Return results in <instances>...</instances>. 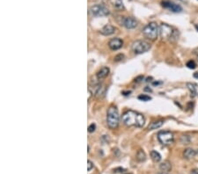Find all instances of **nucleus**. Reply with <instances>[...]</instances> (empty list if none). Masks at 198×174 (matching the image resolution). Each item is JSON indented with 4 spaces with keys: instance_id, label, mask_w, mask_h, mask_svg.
Wrapping results in <instances>:
<instances>
[{
    "instance_id": "27",
    "label": "nucleus",
    "mask_w": 198,
    "mask_h": 174,
    "mask_svg": "<svg viewBox=\"0 0 198 174\" xmlns=\"http://www.w3.org/2000/svg\"><path fill=\"white\" fill-rule=\"evenodd\" d=\"M123 58V55H121V54H120V55H118V56H116L115 57V61H116V62H117V61L122 60Z\"/></svg>"
},
{
    "instance_id": "24",
    "label": "nucleus",
    "mask_w": 198,
    "mask_h": 174,
    "mask_svg": "<svg viewBox=\"0 0 198 174\" xmlns=\"http://www.w3.org/2000/svg\"><path fill=\"white\" fill-rule=\"evenodd\" d=\"M186 66L189 68V69H191V70H194V69H196V63L194 62V61H189L188 63H187V64H186Z\"/></svg>"
},
{
    "instance_id": "21",
    "label": "nucleus",
    "mask_w": 198,
    "mask_h": 174,
    "mask_svg": "<svg viewBox=\"0 0 198 174\" xmlns=\"http://www.w3.org/2000/svg\"><path fill=\"white\" fill-rule=\"evenodd\" d=\"M178 38H179V32L177 30H174V33H173V34H172V36L170 37L169 41L172 42H175L178 41Z\"/></svg>"
},
{
    "instance_id": "20",
    "label": "nucleus",
    "mask_w": 198,
    "mask_h": 174,
    "mask_svg": "<svg viewBox=\"0 0 198 174\" xmlns=\"http://www.w3.org/2000/svg\"><path fill=\"white\" fill-rule=\"evenodd\" d=\"M151 158H152V160L155 161V162H160V161L161 160V155L158 152V151H156V150H152V151L151 152Z\"/></svg>"
},
{
    "instance_id": "26",
    "label": "nucleus",
    "mask_w": 198,
    "mask_h": 174,
    "mask_svg": "<svg viewBox=\"0 0 198 174\" xmlns=\"http://www.w3.org/2000/svg\"><path fill=\"white\" fill-rule=\"evenodd\" d=\"M93 167H94V164H93V162H92V161H90V160H88L87 161V170L88 171H91V170L93 169Z\"/></svg>"
},
{
    "instance_id": "23",
    "label": "nucleus",
    "mask_w": 198,
    "mask_h": 174,
    "mask_svg": "<svg viewBox=\"0 0 198 174\" xmlns=\"http://www.w3.org/2000/svg\"><path fill=\"white\" fill-rule=\"evenodd\" d=\"M138 100H142V101H149V100H152V98H151L150 96H148V95L141 94L138 96Z\"/></svg>"
},
{
    "instance_id": "11",
    "label": "nucleus",
    "mask_w": 198,
    "mask_h": 174,
    "mask_svg": "<svg viewBox=\"0 0 198 174\" xmlns=\"http://www.w3.org/2000/svg\"><path fill=\"white\" fill-rule=\"evenodd\" d=\"M95 87V92H94V95L98 98H101L105 95L106 92V87L101 84H97L94 85Z\"/></svg>"
},
{
    "instance_id": "25",
    "label": "nucleus",
    "mask_w": 198,
    "mask_h": 174,
    "mask_svg": "<svg viewBox=\"0 0 198 174\" xmlns=\"http://www.w3.org/2000/svg\"><path fill=\"white\" fill-rule=\"evenodd\" d=\"M96 129V125L94 123H92L89 127H88V132L89 133H93V132H94L95 131Z\"/></svg>"
},
{
    "instance_id": "31",
    "label": "nucleus",
    "mask_w": 198,
    "mask_h": 174,
    "mask_svg": "<svg viewBox=\"0 0 198 174\" xmlns=\"http://www.w3.org/2000/svg\"><path fill=\"white\" fill-rule=\"evenodd\" d=\"M194 77L196 78H198V72H196L194 74Z\"/></svg>"
},
{
    "instance_id": "2",
    "label": "nucleus",
    "mask_w": 198,
    "mask_h": 174,
    "mask_svg": "<svg viewBox=\"0 0 198 174\" xmlns=\"http://www.w3.org/2000/svg\"><path fill=\"white\" fill-rule=\"evenodd\" d=\"M120 122V115L116 107H110L107 114V123L110 129H116Z\"/></svg>"
},
{
    "instance_id": "30",
    "label": "nucleus",
    "mask_w": 198,
    "mask_h": 174,
    "mask_svg": "<svg viewBox=\"0 0 198 174\" xmlns=\"http://www.w3.org/2000/svg\"><path fill=\"white\" fill-rule=\"evenodd\" d=\"M145 92H152V89L149 88L148 86H146L145 88Z\"/></svg>"
},
{
    "instance_id": "17",
    "label": "nucleus",
    "mask_w": 198,
    "mask_h": 174,
    "mask_svg": "<svg viewBox=\"0 0 198 174\" xmlns=\"http://www.w3.org/2000/svg\"><path fill=\"white\" fill-rule=\"evenodd\" d=\"M110 2L112 3L113 6L117 9L118 11H123L124 9V5L122 0H110Z\"/></svg>"
},
{
    "instance_id": "10",
    "label": "nucleus",
    "mask_w": 198,
    "mask_h": 174,
    "mask_svg": "<svg viewBox=\"0 0 198 174\" xmlns=\"http://www.w3.org/2000/svg\"><path fill=\"white\" fill-rule=\"evenodd\" d=\"M123 41L119 38H114L111 39L108 42V46L112 50H117L119 49H121L123 47Z\"/></svg>"
},
{
    "instance_id": "1",
    "label": "nucleus",
    "mask_w": 198,
    "mask_h": 174,
    "mask_svg": "<svg viewBox=\"0 0 198 174\" xmlns=\"http://www.w3.org/2000/svg\"><path fill=\"white\" fill-rule=\"evenodd\" d=\"M122 120L123 123L128 126V127H138V128H142L144 127L145 119V116L142 114H139L135 111H127L123 114L122 117Z\"/></svg>"
},
{
    "instance_id": "7",
    "label": "nucleus",
    "mask_w": 198,
    "mask_h": 174,
    "mask_svg": "<svg viewBox=\"0 0 198 174\" xmlns=\"http://www.w3.org/2000/svg\"><path fill=\"white\" fill-rule=\"evenodd\" d=\"M174 31V30L173 29V27L167 24L162 23L160 26V35L163 40H169L170 37L172 36Z\"/></svg>"
},
{
    "instance_id": "18",
    "label": "nucleus",
    "mask_w": 198,
    "mask_h": 174,
    "mask_svg": "<svg viewBox=\"0 0 198 174\" xmlns=\"http://www.w3.org/2000/svg\"><path fill=\"white\" fill-rule=\"evenodd\" d=\"M187 87H188L189 90L190 91L191 96H192V97H195L196 95L197 94V90H196V85L191 84V83H187Z\"/></svg>"
},
{
    "instance_id": "5",
    "label": "nucleus",
    "mask_w": 198,
    "mask_h": 174,
    "mask_svg": "<svg viewBox=\"0 0 198 174\" xmlns=\"http://www.w3.org/2000/svg\"><path fill=\"white\" fill-rule=\"evenodd\" d=\"M158 139L162 144H171L174 142V134L170 131H160L158 134Z\"/></svg>"
},
{
    "instance_id": "34",
    "label": "nucleus",
    "mask_w": 198,
    "mask_h": 174,
    "mask_svg": "<svg viewBox=\"0 0 198 174\" xmlns=\"http://www.w3.org/2000/svg\"><path fill=\"white\" fill-rule=\"evenodd\" d=\"M197 59H198V56H197Z\"/></svg>"
},
{
    "instance_id": "32",
    "label": "nucleus",
    "mask_w": 198,
    "mask_h": 174,
    "mask_svg": "<svg viewBox=\"0 0 198 174\" xmlns=\"http://www.w3.org/2000/svg\"><path fill=\"white\" fill-rule=\"evenodd\" d=\"M158 174H167V173H166V172H160V173Z\"/></svg>"
},
{
    "instance_id": "33",
    "label": "nucleus",
    "mask_w": 198,
    "mask_h": 174,
    "mask_svg": "<svg viewBox=\"0 0 198 174\" xmlns=\"http://www.w3.org/2000/svg\"><path fill=\"white\" fill-rule=\"evenodd\" d=\"M126 174H130V173H126Z\"/></svg>"
},
{
    "instance_id": "19",
    "label": "nucleus",
    "mask_w": 198,
    "mask_h": 174,
    "mask_svg": "<svg viewBox=\"0 0 198 174\" xmlns=\"http://www.w3.org/2000/svg\"><path fill=\"white\" fill-rule=\"evenodd\" d=\"M137 159L138 160L139 162H144V161H145L146 159V155H145V153L144 150H139L138 153H137Z\"/></svg>"
},
{
    "instance_id": "6",
    "label": "nucleus",
    "mask_w": 198,
    "mask_h": 174,
    "mask_svg": "<svg viewBox=\"0 0 198 174\" xmlns=\"http://www.w3.org/2000/svg\"><path fill=\"white\" fill-rule=\"evenodd\" d=\"M92 14L96 17H105L109 14L108 9L103 5H96L90 8Z\"/></svg>"
},
{
    "instance_id": "22",
    "label": "nucleus",
    "mask_w": 198,
    "mask_h": 174,
    "mask_svg": "<svg viewBox=\"0 0 198 174\" xmlns=\"http://www.w3.org/2000/svg\"><path fill=\"white\" fill-rule=\"evenodd\" d=\"M181 143L182 144H189L190 143V137L189 136H182L181 137Z\"/></svg>"
},
{
    "instance_id": "29",
    "label": "nucleus",
    "mask_w": 198,
    "mask_h": 174,
    "mask_svg": "<svg viewBox=\"0 0 198 174\" xmlns=\"http://www.w3.org/2000/svg\"><path fill=\"white\" fill-rule=\"evenodd\" d=\"M189 174H198V169H194V170H192Z\"/></svg>"
},
{
    "instance_id": "13",
    "label": "nucleus",
    "mask_w": 198,
    "mask_h": 174,
    "mask_svg": "<svg viewBox=\"0 0 198 174\" xmlns=\"http://www.w3.org/2000/svg\"><path fill=\"white\" fill-rule=\"evenodd\" d=\"M109 74V69L108 67H102L98 72L96 74V77L99 80L103 79L105 78H107Z\"/></svg>"
},
{
    "instance_id": "9",
    "label": "nucleus",
    "mask_w": 198,
    "mask_h": 174,
    "mask_svg": "<svg viewBox=\"0 0 198 174\" xmlns=\"http://www.w3.org/2000/svg\"><path fill=\"white\" fill-rule=\"evenodd\" d=\"M162 6L165 8H168L174 13H181L182 11V8L181 7L180 5H176L173 2H170V1H163L162 2Z\"/></svg>"
},
{
    "instance_id": "14",
    "label": "nucleus",
    "mask_w": 198,
    "mask_h": 174,
    "mask_svg": "<svg viewBox=\"0 0 198 174\" xmlns=\"http://www.w3.org/2000/svg\"><path fill=\"white\" fill-rule=\"evenodd\" d=\"M196 155V151L195 150H193V149H189H189H186L183 152L184 158H185L186 159H192V158H195Z\"/></svg>"
},
{
    "instance_id": "8",
    "label": "nucleus",
    "mask_w": 198,
    "mask_h": 174,
    "mask_svg": "<svg viewBox=\"0 0 198 174\" xmlns=\"http://www.w3.org/2000/svg\"><path fill=\"white\" fill-rule=\"evenodd\" d=\"M120 25L124 26L128 29H133L138 26V21L132 17H123L122 18V21L120 22Z\"/></svg>"
},
{
    "instance_id": "12",
    "label": "nucleus",
    "mask_w": 198,
    "mask_h": 174,
    "mask_svg": "<svg viewBox=\"0 0 198 174\" xmlns=\"http://www.w3.org/2000/svg\"><path fill=\"white\" fill-rule=\"evenodd\" d=\"M116 32V28L115 27L111 26V25H106L104 26L101 31V33L103 35H106V36H108V35H111L113 34L114 33Z\"/></svg>"
},
{
    "instance_id": "3",
    "label": "nucleus",
    "mask_w": 198,
    "mask_h": 174,
    "mask_svg": "<svg viewBox=\"0 0 198 174\" xmlns=\"http://www.w3.org/2000/svg\"><path fill=\"white\" fill-rule=\"evenodd\" d=\"M143 34L146 38L152 41H154L155 39H157V37L160 34V27L157 25V23L151 22L143 29Z\"/></svg>"
},
{
    "instance_id": "4",
    "label": "nucleus",
    "mask_w": 198,
    "mask_h": 174,
    "mask_svg": "<svg viewBox=\"0 0 198 174\" xmlns=\"http://www.w3.org/2000/svg\"><path fill=\"white\" fill-rule=\"evenodd\" d=\"M151 49V44L147 42L146 41H136L132 44V50L135 54H143L145 53Z\"/></svg>"
},
{
    "instance_id": "15",
    "label": "nucleus",
    "mask_w": 198,
    "mask_h": 174,
    "mask_svg": "<svg viewBox=\"0 0 198 174\" xmlns=\"http://www.w3.org/2000/svg\"><path fill=\"white\" fill-rule=\"evenodd\" d=\"M160 169L163 172H168L171 171L172 169V165H171V163L168 162V161H165L161 163L160 165Z\"/></svg>"
},
{
    "instance_id": "16",
    "label": "nucleus",
    "mask_w": 198,
    "mask_h": 174,
    "mask_svg": "<svg viewBox=\"0 0 198 174\" xmlns=\"http://www.w3.org/2000/svg\"><path fill=\"white\" fill-rule=\"evenodd\" d=\"M164 124V121H152L151 122V124L148 126V129L149 130H154V129H157L159 128H160L162 125Z\"/></svg>"
},
{
    "instance_id": "28",
    "label": "nucleus",
    "mask_w": 198,
    "mask_h": 174,
    "mask_svg": "<svg viewBox=\"0 0 198 174\" xmlns=\"http://www.w3.org/2000/svg\"><path fill=\"white\" fill-rule=\"evenodd\" d=\"M144 79V77L143 76H139V77H138L137 78H135V82H137V83H138V82H140L141 80Z\"/></svg>"
}]
</instances>
